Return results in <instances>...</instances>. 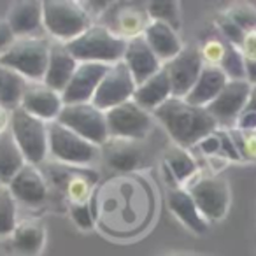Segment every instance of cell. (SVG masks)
<instances>
[{
  "instance_id": "6da1fadb",
  "label": "cell",
  "mask_w": 256,
  "mask_h": 256,
  "mask_svg": "<svg viewBox=\"0 0 256 256\" xmlns=\"http://www.w3.org/2000/svg\"><path fill=\"white\" fill-rule=\"evenodd\" d=\"M153 118L167 130L179 148L198 146L202 139L218 130V123L206 107H196L184 98L172 96L153 112Z\"/></svg>"
},
{
  "instance_id": "7a4b0ae2",
  "label": "cell",
  "mask_w": 256,
  "mask_h": 256,
  "mask_svg": "<svg viewBox=\"0 0 256 256\" xmlns=\"http://www.w3.org/2000/svg\"><path fill=\"white\" fill-rule=\"evenodd\" d=\"M126 44L128 40L118 37L106 25H92L82 36L65 46L78 64L114 65L123 62Z\"/></svg>"
},
{
  "instance_id": "3957f363",
  "label": "cell",
  "mask_w": 256,
  "mask_h": 256,
  "mask_svg": "<svg viewBox=\"0 0 256 256\" xmlns=\"http://www.w3.org/2000/svg\"><path fill=\"white\" fill-rule=\"evenodd\" d=\"M42 23L44 32L53 42L68 44L70 40L82 36L93 25V20L81 2L44 0Z\"/></svg>"
},
{
  "instance_id": "277c9868",
  "label": "cell",
  "mask_w": 256,
  "mask_h": 256,
  "mask_svg": "<svg viewBox=\"0 0 256 256\" xmlns=\"http://www.w3.org/2000/svg\"><path fill=\"white\" fill-rule=\"evenodd\" d=\"M53 40L50 37L14 39L0 56V65L11 68L28 82H42Z\"/></svg>"
},
{
  "instance_id": "5b68a950",
  "label": "cell",
  "mask_w": 256,
  "mask_h": 256,
  "mask_svg": "<svg viewBox=\"0 0 256 256\" xmlns=\"http://www.w3.org/2000/svg\"><path fill=\"white\" fill-rule=\"evenodd\" d=\"M48 154L60 165L88 168L102 158V148L79 137L58 121H53L48 123Z\"/></svg>"
},
{
  "instance_id": "8992f818",
  "label": "cell",
  "mask_w": 256,
  "mask_h": 256,
  "mask_svg": "<svg viewBox=\"0 0 256 256\" xmlns=\"http://www.w3.org/2000/svg\"><path fill=\"white\" fill-rule=\"evenodd\" d=\"M11 130L26 164L42 165L48 154V123L30 116L22 107L11 110Z\"/></svg>"
},
{
  "instance_id": "52a82bcc",
  "label": "cell",
  "mask_w": 256,
  "mask_h": 256,
  "mask_svg": "<svg viewBox=\"0 0 256 256\" xmlns=\"http://www.w3.org/2000/svg\"><path fill=\"white\" fill-rule=\"evenodd\" d=\"M56 121L95 146L102 148L109 140L106 112L95 107L92 102L64 106Z\"/></svg>"
},
{
  "instance_id": "ba28073f",
  "label": "cell",
  "mask_w": 256,
  "mask_h": 256,
  "mask_svg": "<svg viewBox=\"0 0 256 256\" xmlns=\"http://www.w3.org/2000/svg\"><path fill=\"white\" fill-rule=\"evenodd\" d=\"M107 130H109V139L120 140H134L139 142L148 137L153 126V114L144 110L137 106L134 100L124 102L121 106L106 112Z\"/></svg>"
},
{
  "instance_id": "9c48e42d",
  "label": "cell",
  "mask_w": 256,
  "mask_h": 256,
  "mask_svg": "<svg viewBox=\"0 0 256 256\" xmlns=\"http://www.w3.org/2000/svg\"><path fill=\"white\" fill-rule=\"evenodd\" d=\"M200 214L207 223L220 221L226 216L230 207V186L221 176H202L188 188Z\"/></svg>"
},
{
  "instance_id": "30bf717a",
  "label": "cell",
  "mask_w": 256,
  "mask_h": 256,
  "mask_svg": "<svg viewBox=\"0 0 256 256\" xmlns=\"http://www.w3.org/2000/svg\"><path fill=\"white\" fill-rule=\"evenodd\" d=\"M136 88L137 82L134 81L128 67L123 62H120V64L110 65L106 78L102 79L100 86L96 88L92 104L95 107H98L100 110L107 112V110L114 109V107L121 106V104L130 102L134 98Z\"/></svg>"
},
{
  "instance_id": "8fae6325",
  "label": "cell",
  "mask_w": 256,
  "mask_h": 256,
  "mask_svg": "<svg viewBox=\"0 0 256 256\" xmlns=\"http://www.w3.org/2000/svg\"><path fill=\"white\" fill-rule=\"evenodd\" d=\"M204 60L200 50L195 46H186L176 58L164 64V70L167 72L172 86V96L184 98L190 90L195 86L204 68Z\"/></svg>"
},
{
  "instance_id": "7c38bea8",
  "label": "cell",
  "mask_w": 256,
  "mask_h": 256,
  "mask_svg": "<svg viewBox=\"0 0 256 256\" xmlns=\"http://www.w3.org/2000/svg\"><path fill=\"white\" fill-rule=\"evenodd\" d=\"M251 88L252 86L246 79H240V81H230L228 79L226 86L221 90L220 95L206 107L210 112V116L216 120L218 126L235 128L238 116L244 110V107L248 106Z\"/></svg>"
},
{
  "instance_id": "4fadbf2b",
  "label": "cell",
  "mask_w": 256,
  "mask_h": 256,
  "mask_svg": "<svg viewBox=\"0 0 256 256\" xmlns=\"http://www.w3.org/2000/svg\"><path fill=\"white\" fill-rule=\"evenodd\" d=\"M110 65L104 64H79L70 82L62 93L65 106L70 104H90L96 93L102 79L106 78Z\"/></svg>"
},
{
  "instance_id": "5bb4252c",
  "label": "cell",
  "mask_w": 256,
  "mask_h": 256,
  "mask_svg": "<svg viewBox=\"0 0 256 256\" xmlns=\"http://www.w3.org/2000/svg\"><path fill=\"white\" fill-rule=\"evenodd\" d=\"M6 23L16 39L48 37L42 23V2L37 0H22L11 4Z\"/></svg>"
},
{
  "instance_id": "9a60e30c",
  "label": "cell",
  "mask_w": 256,
  "mask_h": 256,
  "mask_svg": "<svg viewBox=\"0 0 256 256\" xmlns=\"http://www.w3.org/2000/svg\"><path fill=\"white\" fill-rule=\"evenodd\" d=\"M64 106L62 93L48 88L44 82H28L20 107L44 123H53L58 120Z\"/></svg>"
},
{
  "instance_id": "2e32d148",
  "label": "cell",
  "mask_w": 256,
  "mask_h": 256,
  "mask_svg": "<svg viewBox=\"0 0 256 256\" xmlns=\"http://www.w3.org/2000/svg\"><path fill=\"white\" fill-rule=\"evenodd\" d=\"M18 204L26 207H39L48 198V181L37 165L26 164L8 184Z\"/></svg>"
},
{
  "instance_id": "e0dca14e",
  "label": "cell",
  "mask_w": 256,
  "mask_h": 256,
  "mask_svg": "<svg viewBox=\"0 0 256 256\" xmlns=\"http://www.w3.org/2000/svg\"><path fill=\"white\" fill-rule=\"evenodd\" d=\"M123 64L128 67V70H130V74H132L134 81L137 84L150 79L151 76H154L164 67L162 62L156 58V54L148 46L144 37H137V39L128 40Z\"/></svg>"
},
{
  "instance_id": "ac0fdd59",
  "label": "cell",
  "mask_w": 256,
  "mask_h": 256,
  "mask_svg": "<svg viewBox=\"0 0 256 256\" xmlns=\"http://www.w3.org/2000/svg\"><path fill=\"white\" fill-rule=\"evenodd\" d=\"M78 60L70 54L67 46L62 42H53L48 60L46 74H44V84L58 93H64L67 84L70 82L74 72L78 70Z\"/></svg>"
},
{
  "instance_id": "d6986e66",
  "label": "cell",
  "mask_w": 256,
  "mask_h": 256,
  "mask_svg": "<svg viewBox=\"0 0 256 256\" xmlns=\"http://www.w3.org/2000/svg\"><path fill=\"white\" fill-rule=\"evenodd\" d=\"M110 18L112 23L107 25V28L124 40L142 37L151 22L146 8L136 4H121L120 8L114 9Z\"/></svg>"
},
{
  "instance_id": "ffe728a7",
  "label": "cell",
  "mask_w": 256,
  "mask_h": 256,
  "mask_svg": "<svg viewBox=\"0 0 256 256\" xmlns=\"http://www.w3.org/2000/svg\"><path fill=\"white\" fill-rule=\"evenodd\" d=\"M102 158L112 170L132 172L142 165L144 151L134 140L109 139L102 146Z\"/></svg>"
},
{
  "instance_id": "44dd1931",
  "label": "cell",
  "mask_w": 256,
  "mask_h": 256,
  "mask_svg": "<svg viewBox=\"0 0 256 256\" xmlns=\"http://www.w3.org/2000/svg\"><path fill=\"white\" fill-rule=\"evenodd\" d=\"M168 209L170 212L184 224L188 230L196 235H204L209 230V223L200 214L193 196L186 188H172L168 192Z\"/></svg>"
},
{
  "instance_id": "7402d4cb",
  "label": "cell",
  "mask_w": 256,
  "mask_h": 256,
  "mask_svg": "<svg viewBox=\"0 0 256 256\" xmlns=\"http://www.w3.org/2000/svg\"><path fill=\"white\" fill-rule=\"evenodd\" d=\"M142 37L148 42V46L151 48V51L162 62V65L178 56L184 48L179 39V32H176L174 28L160 22H150Z\"/></svg>"
},
{
  "instance_id": "603a6c76",
  "label": "cell",
  "mask_w": 256,
  "mask_h": 256,
  "mask_svg": "<svg viewBox=\"0 0 256 256\" xmlns=\"http://www.w3.org/2000/svg\"><path fill=\"white\" fill-rule=\"evenodd\" d=\"M168 98H172V86L168 81L167 72L158 70L154 76H151L150 79H146L144 82L137 84L136 93H134V102L139 107H142L144 110L153 114L160 106H164Z\"/></svg>"
},
{
  "instance_id": "cb8c5ba5",
  "label": "cell",
  "mask_w": 256,
  "mask_h": 256,
  "mask_svg": "<svg viewBox=\"0 0 256 256\" xmlns=\"http://www.w3.org/2000/svg\"><path fill=\"white\" fill-rule=\"evenodd\" d=\"M228 78L220 67H212V65H204L202 74L196 79L195 86L190 90V93L184 96V100L192 106L196 107H207L218 95L221 90L226 86Z\"/></svg>"
},
{
  "instance_id": "d4e9b609",
  "label": "cell",
  "mask_w": 256,
  "mask_h": 256,
  "mask_svg": "<svg viewBox=\"0 0 256 256\" xmlns=\"http://www.w3.org/2000/svg\"><path fill=\"white\" fill-rule=\"evenodd\" d=\"M12 248L23 256H37L46 244V232L44 226L34 221L18 223L11 235Z\"/></svg>"
},
{
  "instance_id": "484cf974",
  "label": "cell",
  "mask_w": 256,
  "mask_h": 256,
  "mask_svg": "<svg viewBox=\"0 0 256 256\" xmlns=\"http://www.w3.org/2000/svg\"><path fill=\"white\" fill-rule=\"evenodd\" d=\"M25 165V156L16 144L11 130H8L0 136V182L8 186Z\"/></svg>"
},
{
  "instance_id": "4316f807",
  "label": "cell",
  "mask_w": 256,
  "mask_h": 256,
  "mask_svg": "<svg viewBox=\"0 0 256 256\" xmlns=\"http://www.w3.org/2000/svg\"><path fill=\"white\" fill-rule=\"evenodd\" d=\"M28 81L11 68L0 65V106L14 110L22 106Z\"/></svg>"
},
{
  "instance_id": "83f0119b",
  "label": "cell",
  "mask_w": 256,
  "mask_h": 256,
  "mask_svg": "<svg viewBox=\"0 0 256 256\" xmlns=\"http://www.w3.org/2000/svg\"><path fill=\"white\" fill-rule=\"evenodd\" d=\"M165 167H167L168 174L172 176V179L176 182H179V184H184L198 170L195 158L184 148H179V146L170 148L165 153Z\"/></svg>"
},
{
  "instance_id": "f1b7e54d",
  "label": "cell",
  "mask_w": 256,
  "mask_h": 256,
  "mask_svg": "<svg viewBox=\"0 0 256 256\" xmlns=\"http://www.w3.org/2000/svg\"><path fill=\"white\" fill-rule=\"evenodd\" d=\"M151 22H160L174 28L176 32L181 30V8L179 2L174 0H153L146 8Z\"/></svg>"
},
{
  "instance_id": "f546056e",
  "label": "cell",
  "mask_w": 256,
  "mask_h": 256,
  "mask_svg": "<svg viewBox=\"0 0 256 256\" xmlns=\"http://www.w3.org/2000/svg\"><path fill=\"white\" fill-rule=\"evenodd\" d=\"M18 226V202L8 186H0V238L11 237Z\"/></svg>"
},
{
  "instance_id": "4dcf8cb0",
  "label": "cell",
  "mask_w": 256,
  "mask_h": 256,
  "mask_svg": "<svg viewBox=\"0 0 256 256\" xmlns=\"http://www.w3.org/2000/svg\"><path fill=\"white\" fill-rule=\"evenodd\" d=\"M220 68L224 72L230 81H240V79H246V60L244 54L240 53V50L232 44L226 46V53H224L223 60L220 64ZM248 81V79H246Z\"/></svg>"
},
{
  "instance_id": "1f68e13d",
  "label": "cell",
  "mask_w": 256,
  "mask_h": 256,
  "mask_svg": "<svg viewBox=\"0 0 256 256\" xmlns=\"http://www.w3.org/2000/svg\"><path fill=\"white\" fill-rule=\"evenodd\" d=\"M224 14L238 25L246 34L254 32L256 30V8H252L251 4H235L228 9Z\"/></svg>"
},
{
  "instance_id": "d6a6232c",
  "label": "cell",
  "mask_w": 256,
  "mask_h": 256,
  "mask_svg": "<svg viewBox=\"0 0 256 256\" xmlns=\"http://www.w3.org/2000/svg\"><path fill=\"white\" fill-rule=\"evenodd\" d=\"M242 160H256V130H230Z\"/></svg>"
},
{
  "instance_id": "836d02e7",
  "label": "cell",
  "mask_w": 256,
  "mask_h": 256,
  "mask_svg": "<svg viewBox=\"0 0 256 256\" xmlns=\"http://www.w3.org/2000/svg\"><path fill=\"white\" fill-rule=\"evenodd\" d=\"M226 46L223 40L220 39H209L202 44L200 48V54L206 65H212V67H220L221 60H223L224 53H226Z\"/></svg>"
},
{
  "instance_id": "e575fe53",
  "label": "cell",
  "mask_w": 256,
  "mask_h": 256,
  "mask_svg": "<svg viewBox=\"0 0 256 256\" xmlns=\"http://www.w3.org/2000/svg\"><path fill=\"white\" fill-rule=\"evenodd\" d=\"M68 212L74 221V224L81 230H92L95 224V216L90 202H81V204H68Z\"/></svg>"
},
{
  "instance_id": "d590c367",
  "label": "cell",
  "mask_w": 256,
  "mask_h": 256,
  "mask_svg": "<svg viewBox=\"0 0 256 256\" xmlns=\"http://www.w3.org/2000/svg\"><path fill=\"white\" fill-rule=\"evenodd\" d=\"M218 25H220V30L224 37H226L228 44L235 48H240L242 42H244V37H246V32L240 28L238 25H235L226 14H223L220 20H218Z\"/></svg>"
},
{
  "instance_id": "8d00e7d4",
  "label": "cell",
  "mask_w": 256,
  "mask_h": 256,
  "mask_svg": "<svg viewBox=\"0 0 256 256\" xmlns=\"http://www.w3.org/2000/svg\"><path fill=\"white\" fill-rule=\"evenodd\" d=\"M218 137H220V144H221V154L234 162L242 160L240 154H238V150L235 146L234 139H232V134L230 130H223V128H218Z\"/></svg>"
},
{
  "instance_id": "74e56055",
  "label": "cell",
  "mask_w": 256,
  "mask_h": 256,
  "mask_svg": "<svg viewBox=\"0 0 256 256\" xmlns=\"http://www.w3.org/2000/svg\"><path fill=\"white\" fill-rule=\"evenodd\" d=\"M198 148L202 150L204 154H209V156L221 153V144H220V137H218V132L210 134V136H207L206 139L200 140Z\"/></svg>"
},
{
  "instance_id": "f35d334b",
  "label": "cell",
  "mask_w": 256,
  "mask_h": 256,
  "mask_svg": "<svg viewBox=\"0 0 256 256\" xmlns=\"http://www.w3.org/2000/svg\"><path fill=\"white\" fill-rule=\"evenodd\" d=\"M238 50L244 54V60H256V30L246 34L244 42Z\"/></svg>"
},
{
  "instance_id": "ab89813d",
  "label": "cell",
  "mask_w": 256,
  "mask_h": 256,
  "mask_svg": "<svg viewBox=\"0 0 256 256\" xmlns=\"http://www.w3.org/2000/svg\"><path fill=\"white\" fill-rule=\"evenodd\" d=\"M14 39L16 37L12 36L11 28L8 26L6 20H0V56H2V53L14 42Z\"/></svg>"
},
{
  "instance_id": "60d3db41",
  "label": "cell",
  "mask_w": 256,
  "mask_h": 256,
  "mask_svg": "<svg viewBox=\"0 0 256 256\" xmlns=\"http://www.w3.org/2000/svg\"><path fill=\"white\" fill-rule=\"evenodd\" d=\"M9 126H11V110L0 106V136L8 132Z\"/></svg>"
},
{
  "instance_id": "b9f144b4",
  "label": "cell",
  "mask_w": 256,
  "mask_h": 256,
  "mask_svg": "<svg viewBox=\"0 0 256 256\" xmlns=\"http://www.w3.org/2000/svg\"><path fill=\"white\" fill-rule=\"evenodd\" d=\"M246 79L251 86L256 84V60H246Z\"/></svg>"
},
{
  "instance_id": "7bdbcfd3",
  "label": "cell",
  "mask_w": 256,
  "mask_h": 256,
  "mask_svg": "<svg viewBox=\"0 0 256 256\" xmlns=\"http://www.w3.org/2000/svg\"><path fill=\"white\" fill-rule=\"evenodd\" d=\"M167 256H193V254H188V252H172V254H167Z\"/></svg>"
},
{
  "instance_id": "ee69618b",
  "label": "cell",
  "mask_w": 256,
  "mask_h": 256,
  "mask_svg": "<svg viewBox=\"0 0 256 256\" xmlns=\"http://www.w3.org/2000/svg\"><path fill=\"white\" fill-rule=\"evenodd\" d=\"M0 186H2V182H0Z\"/></svg>"
}]
</instances>
